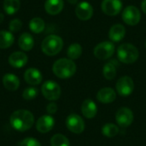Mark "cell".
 <instances>
[{
    "label": "cell",
    "instance_id": "obj_1",
    "mask_svg": "<svg viewBox=\"0 0 146 146\" xmlns=\"http://www.w3.org/2000/svg\"><path fill=\"white\" fill-rule=\"evenodd\" d=\"M9 121L13 128L19 132H25L33 127L34 116L29 110H19L11 115Z\"/></svg>",
    "mask_w": 146,
    "mask_h": 146
},
{
    "label": "cell",
    "instance_id": "obj_2",
    "mask_svg": "<svg viewBox=\"0 0 146 146\" xmlns=\"http://www.w3.org/2000/svg\"><path fill=\"white\" fill-rule=\"evenodd\" d=\"M76 64L71 59L61 58L53 64L52 70L55 75L60 79H68L76 72Z\"/></svg>",
    "mask_w": 146,
    "mask_h": 146
},
{
    "label": "cell",
    "instance_id": "obj_3",
    "mask_svg": "<svg viewBox=\"0 0 146 146\" xmlns=\"http://www.w3.org/2000/svg\"><path fill=\"white\" fill-rule=\"evenodd\" d=\"M63 47L62 38L56 34H50L45 37L42 42V51L50 56L57 55Z\"/></svg>",
    "mask_w": 146,
    "mask_h": 146
},
{
    "label": "cell",
    "instance_id": "obj_4",
    "mask_svg": "<svg viewBox=\"0 0 146 146\" xmlns=\"http://www.w3.org/2000/svg\"><path fill=\"white\" fill-rule=\"evenodd\" d=\"M139 56L137 47L129 43L121 44L117 49V57L120 62L126 64L135 62Z\"/></svg>",
    "mask_w": 146,
    "mask_h": 146
},
{
    "label": "cell",
    "instance_id": "obj_5",
    "mask_svg": "<svg viewBox=\"0 0 146 146\" xmlns=\"http://www.w3.org/2000/svg\"><path fill=\"white\" fill-rule=\"evenodd\" d=\"M115 50V46L111 41H104L95 46L93 54L99 60H107L114 55Z\"/></svg>",
    "mask_w": 146,
    "mask_h": 146
},
{
    "label": "cell",
    "instance_id": "obj_6",
    "mask_svg": "<svg viewBox=\"0 0 146 146\" xmlns=\"http://www.w3.org/2000/svg\"><path fill=\"white\" fill-rule=\"evenodd\" d=\"M123 21L128 26H136L139 23L141 19V13L139 9L134 5L127 6L121 15Z\"/></svg>",
    "mask_w": 146,
    "mask_h": 146
},
{
    "label": "cell",
    "instance_id": "obj_7",
    "mask_svg": "<svg viewBox=\"0 0 146 146\" xmlns=\"http://www.w3.org/2000/svg\"><path fill=\"white\" fill-rule=\"evenodd\" d=\"M41 91L44 97L50 101H56L61 96V87L53 80L45 81L42 86Z\"/></svg>",
    "mask_w": 146,
    "mask_h": 146
},
{
    "label": "cell",
    "instance_id": "obj_8",
    "mask_svg": "<svg viewBox=\"0 0 146 146\" xmlns=\"http://www.w3.org/2000/svg\"><path fill=\"white\" fill-rule=\"evenodd\" d=\"M66 126L69 131L75 134H80L85 130L84 120L76 114H71L67 117Z\"/></svg>",
    "mask_w": 146,
    "mask_h": 146
},
{
    "label": "cell",
    "instance_id": "obj_9",
    "mask_svg": "<svg viewBox=\"0 0 146 146\" xmlns=\"http://www.w3.org/2000/svg\"><path fill=\"white\" fill-rule=\"evenodd\" d=\"M134 89V82L129 76L121 77L116 83V92L122 97H127L132 94Z\"/></svg>",
    "mask_w": 146,
    "mask_h": 146
},
{
    "label": "cell",
    "instance_id": "obj_10",
    "mask_svg": "<svg viewBox=\"0 0 146 146\" xmlns=\"http://www.w3.org/2000/svg\"><path fill=\"white\" fill-rule=\"evenodd\" d=\"M121 0H103L101 3L102 11L110 16L117 15L122 9Z\"/></svg>",
    "mask_w": 146,
    "mask_h": 146
},
{
    "label": "cell",
    "instance_id": "obj_11",
    "mask_svg": "<svg viewBox=\"0 0 146 146\" xmlns=\"http://www.w3.org/2000/svg\"><path fill=\"white\" fill-rule=\"evenodd\" d=\"M115 120L119 126L122 127H129L133 121V113L128 108H121L115 115Z\"/></svg>",
    "mask_w": 146,
    "mask_h": 146
},
{
    "label": "cell",
    "instance_id": "obj_12",
    "mask_svg": "<svg viewBox=\"0 0 146 146\" xmlns=\"http://www.w3.org/2000/svg\"><path fill=\"white\" fill-rule=\"evenodd\" d=\"M75 15L80 21H88L93 15V7L88 2H80L75 8Z\"/></svg>",
    "mask_w": 146,
    "mask_h": 146
},
{
    "label": "cell",
    "instance_id": "obj_13",
    "mask_svg": "<svg viewBox=\"0 0 146 146\" xmlns=\"http://www.w3.org/2000/svg\"><path fill=\"white\" fill-rule=\"evenodd\" d=\"M55 125V121L51 115H43L41 116L37 123H36V127L37 130L41 133H46L50 132Z\"/></svg>",
    "mask_w": 146,
    "mask_h": 146
},
{
    "label": "cell",
    "instance_id": "obj_14",
    "mask_svg": "<svg viewBox=\"0 0 146 146\" xmlns=\"http://www.w3.org/2000/svg\"><path fill=\"white\" fill-rule=\"evenodd\" d=\"M27 56L22 51L13 52L9 57V63L15 68H21L24 67L27 62Z\"/></svg>",
    "mask_w": 146,
    "mask_h": 146
},
{
    "label": "cell",
    "instance_id": "obj_15",
    "mask_svg": "<svg viewBox=\"0 0 146 146\" xmlns=\"http://www.w3.org/2000/svg\"><path fill=\"white\" fill-rule=\"evenodd\" d=\"M24 80L29 85L37 86L40 84L42 81V74L38 69L34 68H30L25 71Z\"/></svg>",
    "mask_w": 146,
    "mask_h": 146
},
{
    "label": "cell",
    "instance_id": "obj_16",
    "mask_svg": "<svg viewBox=\"0 0 146 146\" xmlns=\"http://www.w3.org/2000/svg\"><path fill=\"white\" fill-rule=\"evenodd\" d=\"M126 35V28L122 24H115L113 25L109 32V38L111 42H120L121 41Z\"/></svg>",
    "mask_w": 146,
    "mask_h": 146
},
{
    "label": "cell",
    "instance_id": "obj_17",
    "mask_svg": "<svg viewBox=\"0 0 146 146\" xmlns=\"http://www.w3.org/2000/svg\"><path fill=\"white\" fill-rule=\"evenodd\" d=\"M64 7L63 0H46L44 9L50 15H56L62 12Z\"/></svg>",
    "mask_w": 146,
    "mask_h": 146
},
{
    "label": "cell",
    "instance_id": "obj_18",
    "mask_svg": "<svg viewBox=\"0 0 146 146\" xmlns=\"http://www.w3.org/2000/svg\"><path fill=\"white\" fill-rule=\"evenodd\" d=\"M116 98L115 92L110 87L101 89L97 94V99L103 104H110Z\"/></svg>",
    "mask_w": 146,
    "mask_h": 146
},
{
    "label": "cell",
    "instance_id": "obj_19",
    "mask_svg": "<svg viewBox=\"0 0 146 146\" xmlns=\"http://www.w3.org/2000/svg\"><path fill=\"white\" fill-rule=\"evenodd\" d=\"M81 111H82L83 115L86 118L92 119L97 115L98 107L92 100L86 99L83 102V104L81 105Z\"/></svg>",
    "mask_w": 146,
    "mask_h": 146
},
{
    "label": "cell",
    "instance_id": "obj_20",
    "mask_svg": "<svg viewBox=\"0 0 146 146\" xmlns=\"http://www.w3.org/2000/svg\"><path fill=\"white\" fill-rule=\"evenodd\" d=\"M3 86L10 92L16 91L20 86V80L18 77L13 74H6L3 78Z\"/></svg>",
    "mask_w": 146,
    "mask_h": 146
},
{
    "label": "cell",
    "instance_id": "obj_21",
    "mask_svg": "<svg viewBox=\"0 0 146 146\" xmlns=\"http://www.w3.org/2000/svg\"><path fill=\"white\" fill-rule=\"evenodd\" d=\"M18 44L22 50L29 51L33 48L34 45L33 37L28 33H23L19 38Z\"/></svg>",
    "mask_w": 146,
    "mask_h": 146
},
{
    "label": "cell",
    "instance_id": "obj_22",
    "mask_svg": "<svg viewBox=\"0 0 146 146\" xmlns=\"http://www.w3.org/2000/svg\"><path fill=\"white\" fill-rule=\"evenodd\" d=\"M15 41V37L10 31H0V49L9 48Z\"/></svg>",
    "mask_w": 146,
    "mask_h": 146
},
{
    "label": "cell",
    "instance_id": "obj_23",
    "mask_svg": "<svg viewBox=\"0 0 146 146\" xmlns=\"http://www.w3.org/2000/svg\"><path fill=\"white\" fill-rule=\"evenodd\" d=\"M116 66L115 60L107 62L103 68V74L104 78L108 80H112L116 76Z\"/></svg>",
    "mask_w": 146,
    "mask_h": 146
},
{
    "label": "cell",
    "instance_id": "obj_24",
    "mask_svg": "<svg viewBox=\"0 0 146 146\" xmlns=\"http://www.w3.org/2000/svg\"><path fill=\"white\" fill-rule=\"evenodd\" d=\"M21 7L20 0H4L3 1V10L8 15L15 14Z\"/></svg>",
    "mask_w": 146,
    "mask_h": 146
},
{
    "label": "cell",
    "instance_id": "obj_25",
    "mask_svg": "<svg viewBox=\"0 0 146 146\" xmlns=\"http://www.w3.org/2000/svg\"><path fill=\"white\" fill-rule=\"evenodd\" d=\"M45 27L44 21L40 17L33 18L29 22V28L34 33H40L44 31Z\"/></svg>",
    "mask_w": 146,
    "mask_h": 146
},
{
    "label": "cell",
    "instance_id": "obj_26",
    "mask_svg": "<svg viewBox=\"0 0 146 146\" xmlns=\"http://www.w3.org/2000/svg\"><path fill=\"white\" fill-rule=\"evenodd\" d=\"M82 54V47L78 43H74L70 44L67 50V55L69 59L71 60H76L80 58V56Z\"/></svg>",
    "mask_w": 146,
    "mask_h": 146
},
{
    "label": "cell",
    "instance_id": "obj_27",
    "mask_svg": "<svg viewBox=\"0 0 146 146\" xmlns=\"http://www.w3.org/2000/svg\"><path fill=\"white\" fill-rule=\"evenodd\" d=\"M102 133L108 138H113L119 133V128L113 123H107L102 128Z\"/></svg>",
    "mask_w": 146,
    "mask_h": 146
},
{
    "label": "cell",
    "instance_id": "obj_28",
    "mask_svg": "<svg viewBox=\"0 0 146 146\" xmlns=\"http://www.w3.org/2000/svg\"><path fill=\"white\" fill-rule=\"evenodd\" d=\"M51 146H70L68 139L62 134H55L50 139Z\"/></svg>",
    "mask_w": 146,
    "mask_h": 146
},
{
    "label": "cell",
    "instance_id": "obj_29",
    "mask_svg": "<svg viewBox=\"0 0 146 146\" xmlns=\"http://www.w3.org/2000/svg\"><path fill=\"white\" fill-rule=\"evenodd\" d=\"M38 91L37 88L28 87L24 90V92L22 93V97L26 100H33L38 96Z\"/></svg>",
    "mask_w": 146,
    "mask_h": 146
},
{
    "label": "cell",
    "instance_id": "obj_30",
    "mask_svg": "<svg viewBox=\"0 0 146 146\" xmlns=\"http://www.w3.org/2000/svg\"><path fill=\"white\" fill-rule=\"evenodd\" d=\"M21 27H22V21L18 18L12 20L9 25V28L11 33H16V32L20 31L21 29Z\"/></svg>",
    "mask_w": 146,
    "mask_h": 146
},
{
    "label": "cell",
    "instance_id": "obj_31",
    "mask_svg": "<svg viewBox=\"0 0 146 146\" xmlns=\"http://www.w3.org/2000/svg\"><path fill=\"white\" fill-rule=\"evenodd\" d=\"M20 146H41V144L33 138H26L19 143Z\"/></svg>",
    "mask_w": 146,
    "mask_h": 146
},
{
    "label": "cell",
    "instance_id": "obj_32",
    "mask_svg": "<svg viewBox=\"0 0 146 146\" xmlns=\"http://www.w3.org/2000/svg\"><path fill=\"white\" fill-rule=\"evenodd\" d=\"M46 110H47V112L49 114H51V115L52 114H55L57 111V105L55 103H50V104H48Z\"/></svg>",
    "mask_w": 146,
    "mask_h": 146
},
{
    "label": "cell",
    "instance_id": "obj_33",
    "mask_svg": "<svg viewBox=\"0 0 146 146\" xmlns=\"http://www.w3.org/2000/svg\"><path fill=\"white\" fill-rule=\"evenodd\" d=\"M141 9L143 10V12L146 14V0H143L141 3Z\"/></svg>",
    "mask_w": 146,
    "mask_h": 146
},
{
    "label": "cell",
    "instance_id": "obj_34",
    "mask_svg": "<svg viewBox=\"0 0 146 146\" xmlns=\"http://www.w3.org/2000/svg\"><path fill=\"white\" fill-rule=\"evenodd\" d=\"M68 2L69 3H71V4H76L77 2H78V0H68Z\"/></svg>",
    "mask_w": 146,
    "mask_h": 146
},
{
    "label": "cell",
    "instance_id": "obj_35",
    "mask_svg": "<svg viewBox=\"0 0 146 146\" xmlns=\"http://www.w3.org/2000/svg\"><path fill=\"white\" fill-rule=\"evenodd\" d=\"M3 19H4V15L2 14V13H0V24L3 22Z\"/></svg>",
    "mask_w": 146,
    "mask_h": 146
},
{
    "label": "cell",
    "instance_id": "obj_36",
    "mask_svg": "<svg viewBox=\"0 0 146 146\" xmlns=\"http://www.w3.org/2000/svg\"><path fill=\"white\" fill-rule=\"evenodd\" d=\"M145 47H146V40H145Z\"/></svg>",
    "mask_w": 146,
    "mask_h": 146
}]
</instances>
